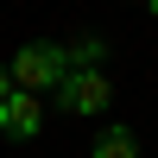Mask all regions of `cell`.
<instances>
[{"instance_id": "cell-3", "label": "cell", "mask_w": 158, "mask_h": 158, "mask_svg": "<svg viewBox=\"0 0 158 158\" xmlns=\"http://www.w3.org/2000/svg\"><path fill=\"white\" fill-rule=\"evenodd\" d=\"M38 127H44V95L13 89V95L0 101V133H6L13 146H25V139H38Z\"/></svg>"}, {"instance_id": "cell-2", "label": "cell", "mask_w": 158, "mask_h": 158, "mask_svg": "<svg viewBox=\"0 0 158 158\" xmlns=\"http://www.w3.org/2000/svg\"><path fill=\"white\" fill-rule=\"evenodd\" d=\"M51 101H57V114L95 120V114H108V101H114V82H108L101 70H70L57 89H51Z\"/></svg>"}, {"instance_id": "cell-8", "label": "cell", "mask_w": 158, "mask_h": 158, "mask_svg": "<svg viewBox=\"0 0 158 158\" xmlns=\"http://www.w3.org/2000/svg\"><path fill=\"white\" fill-rule=\"evenodd\" d=\"M139 6H146V0H139Z\"/></svg>"}, {"instance_id": "cell-1", "label": "cell", "mask_w": 158, "mask_h": 158, "mask_svg": "<svg viewBox=\"0 0 158 158\" xmlns=\"http://www.w3.org/2000/svg\"><path fill=\"white\" fill-rule=\"evenodd\" d=\"M13 89H25V95H51V89L70 76V57H63V44H51V38H32V44L13 51Z\"/></svg>"}, {"instance_id": "cell-4", "label": "cell", "mask_w": 158, "mask_h": 158, "mask_svg": "<svg viewBox=\"0 0 158 158\" xmlns=\"http://www.w3.org/2000/svg\"><path fill=\"white\" fill-rule=\"evenodd\" d=\"M89 158H139V133L120 127V120H108L95 133V146H89Z\"/></svg>"}, {"instance_id": "cell-6", "label": "cell", "mask_w": 158, "mask_h": 158, "mask_svg": "<svg viewBox=\"0 0 158 158\" xmlns=\"http://www.w3.org/2000/svg\"><path fill=\"white\" fill-rule=\"evenodd\" d=\"M6 95H13V70L0 63V101H6Z\"/></svg>"}, {"instance_id": "cell-7", "label": "cell", "mask_w": 158, "mask_h": 158, "mask_svg": "<svg viewBox=\"0 0 158 158\" xmlns=\"http://www.w3.org/2000/svg\"><path fill=\"white\" fill-rule=\"evenodd\" d=\"M146 13H158V0H146Z\"/></svg>"}, {"instance_id": "cell-5", "label": "cell", "mask_w": 158, "mask_h": 158, "mask_svg": "<svg viewBox=\"0 0 158 158\" xmlns=\"http://www.w3.org/2000/svg\"><path fill=\"white\" fill-rule=\"evenodd\" d=\"M63 57H70V70H101V57H108V38L82 32V38H70V44H63Z\"/></svg>"}]
</instances>
